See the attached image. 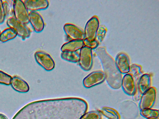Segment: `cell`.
Listing matches in <instances>:
<instances>
[{"label":"cell","instance_id":"cell-1","mask_svg":"<svg viewBox=\"0 0 159 119\" xmlns=\"http://www.w3.org/2000/svg\"><path fill=\"white\" fill-rule=\"evenodd\" d=\"M94 51L100 61L105 80L109 86L114 90L120 88L123 77L114 59L108 54L105 46L98 47Z\"/></svg>","mask_w":159,"mask_h":119},{"label":"cell","instance_id":"cell-2","mask_svg":"<svg viewBox=\"0 0 159 119\" xmlns=\"http://www.w3.org/2000/svg\"><path fill=\"white\" fill-rule=\"evenodd\" d=\"M151 75L147 73L143 74L136 83L135 91L132 95L133 100H139L142 95L151 87Z\"/></svg>","mask_w":159,"mask_h":119},{"label":"cell","instance_id":"cell-3","mask_svg":"<svg viewBox=\"0 0 159 119\" xmlns=\"http://www.w3.org/2000/svg\"><path fill=\"white\" fill-rule=\"evenodd\" d=\"M13 12L14 18L19 21L25 24L29 23V13L23 1H13Z\"/></svg>","mask_w":159,"mask_h":119},{"label":"cell","instance_id":"cell-4","mask_svg":"<svg viewBox=\"0 0 159 119\" xmlns=\"http://www.w3.org/2000/svg\"><path fill=\"white\" fill-rule=\"evenodd\" d=\"M78 62L80 67L85 71L90 70L93 62L92 50L84 46L80 50Z\"/></svg>","mask_w":159,"mask_h":119},{"label":"cell","instance_id":"cell-5","mask_svg":"<svg viewBox=\"0 0 159 119\" xmlns=\"http://www.w3.org/2000/svg\"><path fill=\"white\" fill-rule=\"evenodd\" d=\"M156 95V88L151 86L142 95L139 100L138 107L139 110L152 108L155 103Z\"/></svg>","mask_w":159,"mask_h":119},{"label":"cell","instance_id":"cell-6","mask_svg":"<svg viewBox=\"0 0 159 119\" xmlns=\"http://www.w3.org/2000/svg\"><path fill=\"white\" fill-rule=\"evenodd\" d=\"M7 24L9 27L15 29L17 33V35L23 39L28 38L30 35V30L26 24L19 21L14 17L8 18Z\"/></svg>","mask_w":159,"mask_h":119},{"label":"cell","instance_id":"cell-7","mask_svg":"<svg viewBox=\"0 0 159 119\" xmlns=\"http://www.w3.org/2000/svg\"><path fill=\"white\" fill-rule=\"evenodd\" d=\"M34 56L36 62L45 70L50 71L54 68V61L48 53L42 51H38L35 53Z\"/></svg>","mask_w":159,"mask_h":119},{"label":"cell","instance_id":"cell-8","mask_svg":"<svg viewBox=\"0 0 159 119\" xmlns=\"http://www.w3.org/2000/svg\"><path fill=\"white\" fill-rule=\"evenodd\" d=\"M99 26V21L98 16H93L85 24L84 31L85 38L90 41L95 40Z\"/></svg>","mask_w":159,"mask_h":119},{"label":"cell","instance_id":"cell-9","mask_svg":"<svg viewBox=\"0 0 159 119\" xmlns=\"http://www.w3.org/2000/svg\"><path fill=\"white\" fill-rule=\"evenodd\" d=\"M105 80L104 73L102 71L93 72L83 79V84L84 87L89 88L101 84Z\"/></svg>","mask_w":159,"mask_h":119},{"label":"cell","instance_id":"cell-10","mask_svg":"<svg viewBox=\"0 0 159 119\" xmlns=\"http://www.w3.org/2000/svg\"><path fill=\"white\" fill-rule=\"evenodd\" d=\"M63 29L66 34L71 40H83L85 38L84 31L74 24L66 23L64 26Z\"/></svg>","mask_w":159,"mask_h":119},{"label":"cell","instance_id":"cell-11","mask_svg":"<svg viewBox=\"0 0 159 119\" xmlns=\"http://www.w3.org/2000/svg\"><path fill=\"white\" fill-rule=\"evenodd\" d=\"M115 61L118 70L122 74L128 73L130 64L129 58L126 54L123 52L119 53Z\"/></svg>","mask_w":159,"mask_h":119},{"label":"cell","instance_id":"cell-12","mask_svg":"<svg viewBox=\"0 0 159 119\" xmlns=\"http://www.w3.org/2000/svg\"><path fill=\"white\" fill-rule=\"evenodd\" d=\"M29 20L35 31L40 33L43 29L45 23L41 15L37 11H30L29 14Z\"/></svg>","mask_w":159,"mask_h":119},{"label":"cell","instance_id":"cell-13","mask_svg":"<svg viewBox=\"0 0 159 119\" xmlns=\"http://www.w3.org/2000/svg\"><path fill=\"white\" fill-rule=\"evenodd\" d=\"M23 1L27 10L30 12L45 9L49 5V1L47 0H26Z\"/></svg>","mask_w":159,"mask_h":119},{"label":"cell","instance_id":"cell-14","mask_svg":"<svg viewBox=\"0 0 159 119\" xmlns=\"http://www.w3.org/2000/svg\"><path fill=\"white\" fill-rule=\"evenodd\" d=\"M136 83L132 76L129 73L122 77L121 87L127 95L132 96L135 90Z\"/></svg>","mask_w":159,"mask_h":119},{"label":"cell","instance_id":"cell-15","mask_svg":"<svg viewBox=\"0 0 159 119\" xmlns=\"http://www.w3.org/2000/svg\"><path fill=\"white\" fill-rule=\"evenodd\" d=\"M11 84L15 90L19 92L26 93L30 89L27 82L17 76H14L12 77Z\"/></svg>","mask_w":159,"mask_h":119},{"label":"cell","instance_id":"cell-16","mask_svg":"<svg viewBox=\"0 0 159 119\" xmlns=\"http://www.w3.org/2000/svg\"><path fill=\"white\" fill-rule=\"evenodd\" d=\"M83 40H71L63 45L61 50L63 51H76L84 46Z\"/></svg>","mask_w":159,"mask_h":119},{"label":"cell","instance_id":"cell-17","mask_svg":"<svg viewBox=\"0 0 159 119\" xmlns=\"http://www.w3.org/2000/svg\"><path fill=\"white\" fill-rule=\"evenodd\" d=\"M17 35L16 30L9 27L5 29L0 33V41L5 42L15 38Z\"/></svg>","mask_w":159,"mask_h":119},{"label":"cell","instance_id":"cell-18","mask_svg":"<svg viewBox=\"0 0 159 119\" xmlns=\"http://www.w3.org/2000/svg\"><path fill=\"white\" fill-rule=\"evenodd\" d=\"M100 112L102 114L108 119H120L119 113L115 109L107 107H102Z\"/></svg>","mask_w":159,"mask_h":119},{"label":"cell","instance_id":"cell-19","mask_svg":"<svg viewBox=\"0 0 159 119\" xmlns=\"http://www.w3.org/2000/svg\"><path fill=\"white\" fill-rule=\"evenodd\" d=\"M61 56L63 60L70 62L76 63L79 61V52L78 51L62 52Z\"/></svg>","mask_w":159,"mask_h":119},{"label":"cell","instance_id":"cell-20","mask_svg":"<svg viewBox=\"0 0 159 119\" xmlns=\"http://www.w3.org/2000/svg\"><path fill=\"white\" fill-rule=\"evenodd\" d=\"M128 73L132 76L135 83L143 74L141 66L135 64L130 65Z\"/></svg>","mask_w":159,"mask_h":119},{"label":"cell","instance_id":"cell-21","mask_svg":"<svg viewBox=\"0 0 159 119\" xmlns=\"http://www.w3.org/2000/svg\"><path fill=\"white\" fill-rule=\"evenodd\" d=\"M159 110L152 108H147L140 111V115L147 118H158Z\"/></svg>","mask_w":159,"mask_h":119},{"label":"cell","instance_id":"cell-22","mask_svg":"<svg viewBox=\"0 0 159 119\" xmlns=\"http://www.w3.org/2000/svg\"><path fill=\"white\" fill-rule=\"evenodd\" d=\"M107 32V29L104 25H99L97 30L96 40L99 43L104 39Z\"/></svg>","mask_w":159,"mask_h":119},{"label":"cell","instance_id":"cell-23","mask_svg":"<svg viewBox=\"0 0 159 119\" xmlns=\"http://www.w3.org/2000/svg\"><path fill=\"white\" fill-rule=\"evenodd\" d=\"M12 77L4 72L0 70V84L9 85L11 84Z\"/></svg>","mask_w":159,"mask_h":119},{"label":"cell","instance_id":"cell-24","mask_svg":"<svg viewBox=\"0 0 159 119\" xmlns=\"http://www.w3.org/2000/svg\"><path fill=\"white\" fill-rule=\"evenodd\" d=\"M100 114L97 111H91L85 113L80 119H101Z\"/></svg>","mask_w":159,"mask_h":119},{"label":"cell","instance_id":"cell-25","mask_svg":"<svg viewBox=\"0 0 159 119\" xmlns=\"http://www.w3.org/2000/svg\"><path fill=\"white\" fill-rule=\"evenodd\" d=\"M83 41L84 46L90 48L92 50L97 48L99 44V43L96 39L90 41L84 38Z\"/></svg>","mask_w":159,"mask_h":119},{"label":"cell","instance_id":"cell-26","mask_svg":"<svg viewBox=\"0 0 159 119\" xmlns=\"http://www.w3.org/2000/svg\"><path fill=\"white\" fill-rule=\"evenodd\" d=\"M6 16L2 1L0 0V24L4 22Z\"/></svg>","mask_w":159,"mask_h":119},{"label":"cell","instance_id":"cell-27","mask_svg":"<svg viewBox=\"0 0 159 119\" xmlns=\"http://www.w3.org/2000/svg\"><path fill=\"white\" fill-rule=\"evenodd\" d=\"M4 11L6 16L10 13V7L9 4L7 1H2Z\"/></svg>","mask_w":159,"mask_h":119},{"label":"cell","instance_id":"cell-28","mask_svg":"<svg viewBox=\"0 0 159 119\" xmlns=\"http://www.w3.org/2000/svg\"><path fill=\"white\" fill-rule=\"evenodd\" d=\"M146 119H159L158 118H147Z\"/></svg>","mask_w":159,"mask_h":119}]
</instances>
